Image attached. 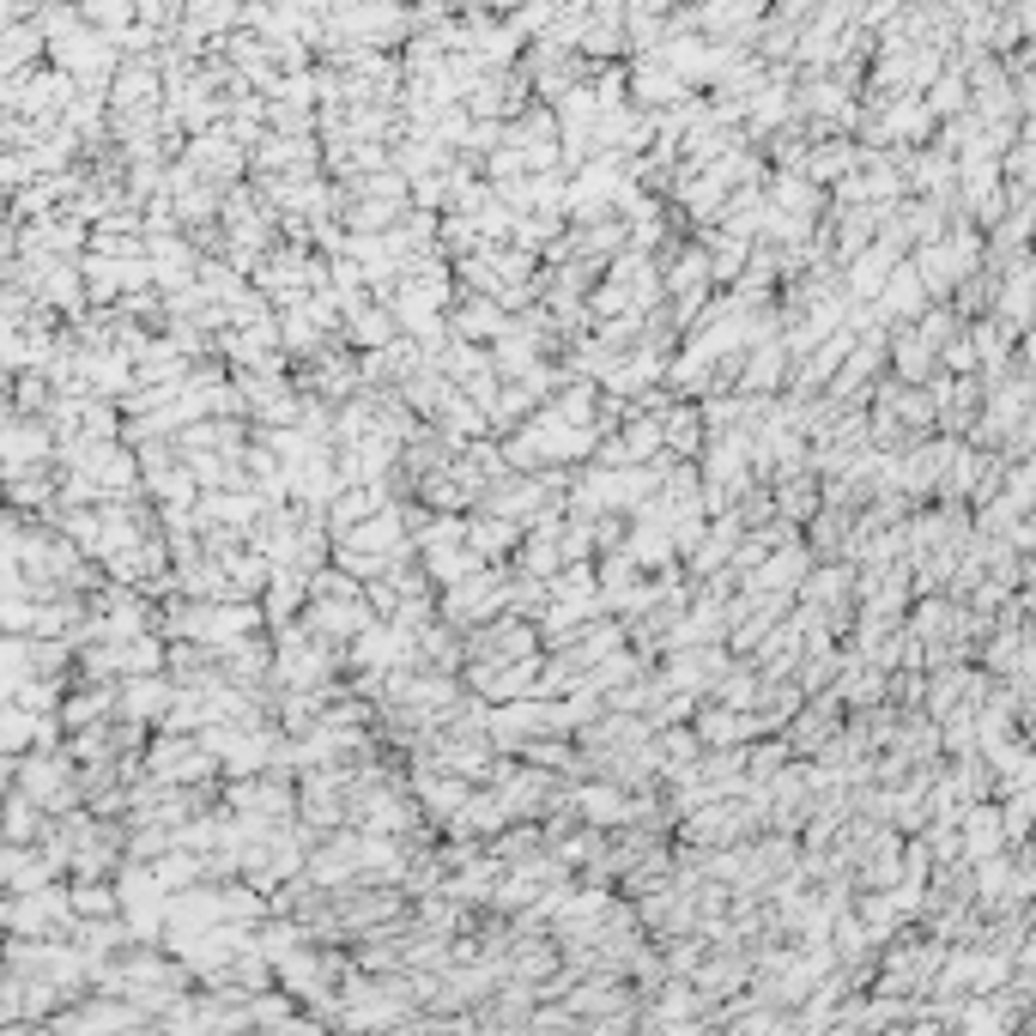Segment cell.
Here are the masks:
<instances>
[{
    "mask_svg": "<svg viewBox=\"0 0 1036 1036\" xmlns=\"http://www.w3.org/2000/svg\"><path fill=\"white\" fill-rule=\"evenodd\" d=\"M473 655L479 661H528L534 655V631L528 625H491L473 637Z\"/></svg>",
    "mask_w": 1036,
    "mask_h": 1036,
    "instance_id": "1",
    "label": "cell"
},
{
    "mask_svg": "<svg viewBox=\"0 0 1036 1036\" xmlns=\"http://www.w3.org/2000/svg\"><path fill=\"white\" fill-rule=\"evenodd\" d=\"M964 837H970V854H1000V812L994 807H970L964 812Z\"/></svg>",
    "mask_w": 1036,
    "mask_h": 1036,
    "instance_id": "2",
    "label": "cell"
},
{
    "mask_svg": "<svg viewBox=\"0 0 1036 1036\" xmlns=\"http://www.w3.org/2000/svg\"><path fill=\"white\" fill-rule=\"evenodd\" d=\"M576 807H583L588 819H606V824L637 812V807H625V800H618V789H583V794H576Z\"/></svg>",
    "mask_w": 1036,
    "mask_h": 1036,
    "instance_id": "3",
    "label": "cell"
},
{
    "mask_svg": "<svg viewBox=\"0 0 1036 1036\" xmlns=\"http://www.w3.org/2000/svg\"><path fill=\"white\" fill-rule=\"evenodd\" d=\"M504 546H516V521L497 516V521H479V528H473V551H479V558H497Z\"/></svg>",
    "mask_w": 1036,
    "mask_h": 1036,
    "instance_id": "4",
    "label": "cell"
},
{
    "mask_svg": "<svg viewBox=\"0 0 1036 1036\" xmlns=\"http://www.w3.org/2000/svg\"><path fill=\"white\" fill-rule=\"evenodd\" d=\"M916 297H921V280L916 273H897V285H886V315H909Z\"/></svg>",
    "mask_w": 1036,
    "mask_h": 1036,
    "instance_id": "5",
    "label": "cell"
}]
</instances>
